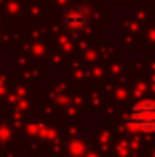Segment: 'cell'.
<instances>
[{"mask_svg": "<svg viewBox=\"0 0 155 157\" xmlns=\"http://www.w3.org/2000/svg\"><path fill=\"white\" fill-rule=\"evenodd\" d=\"M125 123L135 131L153 133L155 131V100L145 98L131 105V109L125 115Z\"/></svg>", "mask_w": 155, "mask_h": 157, "instance_id": "6da1fadb", "label": "cell"}, {"mask_svg": "<svg viewBox=\"0 0 155 157\" xmlns=\"http://www.w3.org/2000/svg\"><path fill=\"white\" fill-rule=\"evenodd\" d=\"M64 24L72 30H80V28L85 26V12H81L80 8H72V10L66 12L64 16Z\"/></svg>", "mask_w": 155, "mask_h": 157, "instance_id": "7a4b0ae2", "label": "cell"}]
</instances>
